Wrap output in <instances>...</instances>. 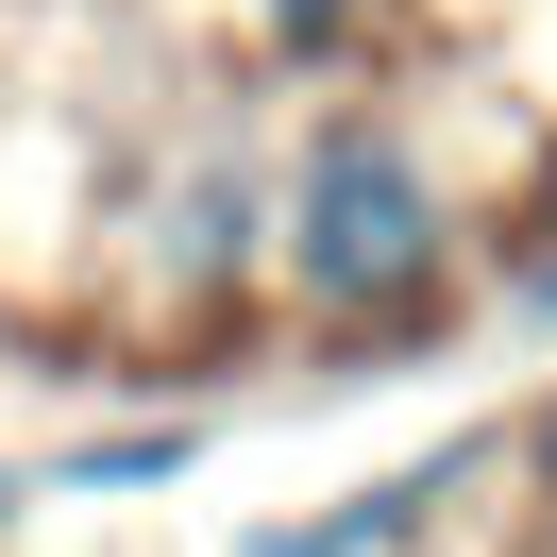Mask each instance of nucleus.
Returning a JSON list of instances; mask_svg holds the SVG:
<instances>
[{"mask_svg":"<svg viewBox=\"0 0 557 557\" xmlns=\"http://www.w3.org/2000/svg\"><path fill=\"white\" fill-rule=\"evenodd\" d=\"M440 186H422L406 136H372V119H338V136L305 152V203H287V271H305L321 321H422L440 305Z\"/></svg>","mask_w":557,"mask_h":557,"instance_id":"1","label":"nucleus"},{"mask_svg":"<svg viewBox=\"0 0 557 557\" xmlns=\"http://www.w3.org/2000/svg\"><path fill=\"white\" fill-rule=\"evenodd\" d=\"M271 17H287V51H338L355 35V0H271Z\"/></svg>","mask_w":557,"mask_h":557,"instance_id":"3","label":"nucleus"},{"mask_svg":"<svg viewBox=\"0 0 557 557\" xmlns=\"http://www.w3.org/2000/svg\"><path fill=\"white\" fill-rule=\"evenodd\" d=\"M456 473H473V456H422V473H388V490H338V523H271L253 557H388V541H406V523L440 507Z\"/></svg>","mask_w":557,"mask_h":557,"instance_id":"2","label":"nucleus"},{"mask_svg":"<svg viewBox=\"0 0 557 557\" xmlns=\"http://www.w3.org/2000/svg\"><path fill=\"white\" fill-rule=\"evenodd\" d=\"M523 473H541V507H557V406H541V422H523Z\"/></svg>","mask_w":557,"mask_h":557,"instance_id":"4","label":"nucleus"}]
</instances>
